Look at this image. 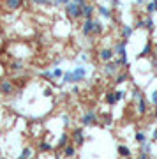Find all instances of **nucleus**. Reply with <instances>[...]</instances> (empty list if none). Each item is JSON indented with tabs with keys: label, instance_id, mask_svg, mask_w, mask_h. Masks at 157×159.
Here are the masks:
<instances>
[{
	"label": "nucleus",
	"instance_id": "22",
	"mask_svg": "<svg viewBox=\"0 0 157 159\" xmlns=\"http://www.w3.org/2000/svg\"><path fill=\"white\" fill-rule=\"evenodd\" d=\"M62 81H64V83H74V81H73V71H65Z\"/></svg>",
	"mask_w": 157,
	"mask_h": 159
},
{
	"label": "nucleus",
	"instance_id": "41",
	"mask_svg": "<svg viewBox=\"0 0 157 159\" xmlns=\"http://www.w3.org/2000/svg\"><path fill=\"white\" fill-rule=\"evenodd\" d=\"M56 2H58V4H65V6L69 4V0H56Z\"/></svg>",
	"mask_w": 157,
	"mask_h": 159
},
{
	"label": "nucleus",
	"instance_id": "21",
	"mask_svg": "<svg viewBox=\"0 0 157 159\" xmlns=\"http://www.w3.org/2000/svg\"><path fill=\"white\" fill-rule=\"evenodd\" d=\"M67 140H69L67 133H62V134H60V138H58V147H60V148H64L65 145H67Z\"/></svg>",
	"mask_w": 157,
	"mask_h": 159
},
{
	"label": "nucleus",
	"instance_id": "44",
	"mask_svg": "<svg viewBox=\"0 0 157 159\" xmlns=\"http://www.w3.org/2000/svg\"><path fill=\"white\" fill-rule=\"evenodd\" d=\"M55 159H60V156H58V154H56V156H55Z\"/></svg>",
	"mask_w": 157,
	"mask_h": 159
},
{
	"label": "nucleus",
	"instance_id": "2",
	"mask_svg": "<svg viewBox=\"0 0 157 159\" xmlns=\"http://www.w3.org/2000/svg\"><path fill=\"white\" fill-rule=\"evenodd\" d=\"M96 122H97V113H96V111L88 110V111H85V113L81 115V125H83V127L96 124Z\"/></svg>",
	"mask_w": 157,
	"mask_h": 159
},
{
	"label": "nucleus",
	"instance_id": "20",
	"mask_svg": "<svg viewBox=\"0 0 157 159\" xmlns=\"http://www.w3.org/2000/svg\"><path fill=\"white\" fill-rule=\"evenodd\" d=\"M32 154H34V152H32V148L25 147L21 150V154H20V157H18V159H30V157H32Z\"/></svg>",
	"mask_w": 157,
	"mask_h": 159
},
{
	"label": "nucleus",
	"instance_id": "30",
	"mask_svg": "<svg viewBox=\"0 0 157 159\" xmlns=\"http://www.w3.org/2000/svg\"><path fill=\"white\" fill-rule=\"evenodd\" d=\"M32 2H34L35 6H51L53 4L51 0H32Z\"/></svg>",
	"mask_w": 157,
	"mask_h": 159
},
{
	"label": "nucleus",
	"instance_id": "34",
	"mask_svg": "<svg viewBox=\"0 0 157 159\" xmlns=\"http://www.w3.org/2000/svg\"><path fill=\"white\" fill-rule=\"evenodd\" d=\"M43 96H44V97H51V96H53V90H51V87H46L44 90H43Z\"/></svg>",
	"mask_w": 157,
	"mask_h": 159
},
{
	"label": "nucleus",
	"instance_id": "40",
	"mask_svg": "<svg viewBox=\"0 0 157 159\" xmlns=\"http://www.w3.org/2000/svg\"><path fill=\"white\" fill-rule=\"evenodd\" d=\"M140 159H148V154H146V152H140Z\"/></svg>",
	"mask_w": 157,
	"mask_h": 159
},
{
	"label": "nucleus",
	"instance_id": "19",
	"mask_svg": "<svg viewBox=\"0 0 157 159\" xmlns=\"http://www.w3.org/2000/svg\"><path fill=\"white\" fill-rule=\"evenodd\" d=\"M102 30H104V27H102V23L99 21V20H94V34L92 35H101Z\"/></svg>",
	"mask_w": 157,
	"mask_h": 159
},
{
	"label": "nucleus",
	"instance_id": "24",
	"mask_svg": "<svg viewBox=\"0 0 157 159\" xmlns=\"http://www.w3.org/2000/svg\"><path fill=\"white\" fill-rule=\"evenodd\" d=\"M51 78H64V71L60 67H55L51 71Z\"/></svg>",
	"mask_w": 157,
	"mask_h": 159
},
{
	"label": "nucleus",
	"instance_id": "4",
	"mask_svg": "<svg viewBox=\"0 0 157 159\" xmlns=\"http://www.w3.org/2000/svg\"><path fill=\"white\" fill-rule=\"evenodd\" d=\"M113 57H115V48H102L99 51V58L102 62H111Z\"/></svg>",
	"mask_w": 157,
	"mask_h": 159
},
{
	"label": "nucleus",
	"instance_id": "32",
	"mask_svg": "<svg viewBox=\"0 0 157 159\" xmlns=\"http://www.w3.org/2000/svg\"><path fill=\"white\" fill-rule=\"evenodd\" d=\"M150 102L154 104V106H157V90H152V94H150Z\"/></svg>",
	"mask_w": 157,
	"mask_h": 159
},
{
	"label": "nucleus",
	"instance_id": "11",
	"mask_svg": "<svg viewBox=\"0 0 157 159\" xmlns=\"http://www.w3.org/2000/svg\"><path fill=\"white\" fill-rule=\"evenodd\" d=\"M97 12H99V16L104 18V20H111V16H113L111 9L106 7V6H99V7H97Z\"/></svg>",
	"mask_w": 157,
	"mask_h": 159
},
{
	"label": "nucleus",
	"instance_id": "10",
	"mask_svg": "<svg viewBox=\"0 0 157 159\" xmlns=\"http://www.w3.org/2000/svg\"><path fill=\"white\" fill-rule=\"evenodd\" d=\"M4 4H6V9L16 11V9H20L23 6V0H4Z\"/></svg>",
	"mask_w": 157,
	"mask_h": 159
},
{
	"label": "nucleus",
	"instance_id": "23",
	"mask_svg": "<svg viewBox=\"0 0 157 159\" xmlns=\"http://www.w3.org/2000/svg\"><path fill=\"white\" fill-rule=\"evenodd\" d=\"M50 150H51V145H50V143H46V142H41V143H39V152L44 154V152H50Z\"/></svg>",
	"mask_w": 157,
	"mask_h": 159
},
{
	"label": "nucleus",
	"instance_id": "6",
	"mask_svg": "<svg viewBox=\"0 0 157 159\" xmlns=\"http://www.w3.org/2000/svg\"><path fill=\"white\" fill-rule=\"evenodd\" d=\"M96 12V7L90 6V4H85V6H81V18L83 20H92V14Z\"/></svg>",
	"mask_w": 157,
	"mask_h": 159
},
{
	"label": "nucleus",
	"instance_id": "3",
	"mask_svg": "<svg viewBox=\"0 0 157 159\" xmlns=\"http://www.w3.org/2000/svg\"><path fill=\"white\" fill-rule=\"evenodd\" d=\"M85 76H87V67L85 66H76L73 69V81L78 83V81H83Z\"/></svg>",
	"mask_w": 157,
	"mask_h": 159
},
{
	"label": "nucleus",
	"instance_id": "5",
	"mask_svg": "<svg viewBox=\"0 0 157 159\" xmlns=\"http://www.w3.org/2000/svg\"><path fill=\"white\" fill-rule=\"evenodd\" d=\"M12 90H14L12 81H9V80H2V81H0V92H2L4 96H9V94H12Z\"/></svg>",
	"mask_w": 157,
	"mask_h": 159
},
{
	"label": "nucleus",
	"instance_id": "13",
	"mask_svg": "<svg viewBox=\"0 0 157 159\" xmlns=\"http://www.w3.org/2000/svg\"><path fill=\"white\" fill-rule=\"evenodd\" d=\"M132 34H134V29H132L131 25H125V27L122 29V37H123V41L131 39V37H132Z\"/></svg>",
	"mask_w": 157,
	"mask_h": 159
},
{
	"label": "nucleus",
	"instance_id": "45",
	"mask_svg": "<svg viewBox=\"0 0 157 159\" xmlns=\"http://www.w3.org/2000/svg\"><path fill=\"white\" fill-rule=\"evenodd\" d=\"M0 159H6V157H0Z\"/></svg>",
	"mask_w": 157,
	"mask_h": 159
},
{
	"label": "nucleus",
	"instance_id": "28",
	"mask_svg": "<svg viewBox=\"0 0 157 159\" xmlns=\"http://www.w3.org/2000/svg\"><path fill=\"white\" fill-rule=\"evenodd\" d=\"M143 23H145V29L146 30H154V20H152L150 16L146 18V20H143Z\"/></svg>",
	"mask_w": 157,
	"mask_h": 159
},
{
	"label": "nucleus",
	"instance_id": "8",
	"mask_svg": "<svg viewBox=\"0 0 157 159\" xmlns=\"http://www.w3.org/2000/svg\"><path fill=\"white\" fill-rule=\"evenodd\" d=\"M81 32H83V35H92L94 34V20H85L83 27H81Z\"/></svg>",
	"mask_w": 157,
	"mask_h": 159
},
{
	"label": "nucleus",
	"instance_id": "18",
	"mask_svg": "<svg viewBox=\"0 0 157 159\" xmlns=\"http://www.w3.org/2000/svg\"><path fill=\"white\" fill-rule=\"evenodd\" d=\"M146 12H148V14L157 12V0H148V2H146Z\"/></svg>",
	"mask_w": 157,
	"mask_h": 159
},
{
	"label": "nucleus",
	"instance_id": "16",
	"mask_svg": "<svg viewBox=\"0 0 157 159\" xmlns=\"http://www.w3.org/2000/svg\"><path fill=\"white\" fill-rule=\"evenodd\" d=\"M64 156L65 157H74L76 156V147L74 145H65L64 147Z\"/></svg>",
	"mask_w": 157,
	"mask_h": 159
},
{
	"label": "nucleus",
	"instance_id": "12",
	"mask_svg": "<svg viewBox=\"0 0 157 159\" xmlns=\"http://www.w3.org/2000/svg\"><path fill=\"white\" fill-rule=\"evenodd\" d=\"M115 53H117L118 57H127V51H125V41L117 43V46H115Z\"/></svg>",
	"mask_w": 157,
	"mask_h": 159
},
{
	"label": "nucleus",
	"instance_id": "35",
	"mask_svg": "<svg viewBox=\"0 0 157 159\" xmlns=\"http://www.w3.org/2000/svg\"><path fill=\"white\" fill-rule=\"evenodd\" d=\"M117 96H118V101H122L123 97H125V92H123V90H117Z\"/></svg>",
	"mask_w": 157,
	"mask_h": 159
},
{
	"label": "nucleus",
	"instance_id": "25",
	"mask_svg": "<svg viewBox=\"0 0 157 159\" xmlns=\"http://www.w3.org/2000/svg\"><path fill=\"white\" fill-rule=\"evenodd\" d=\"M138 111H140L141 115L146 111V102H145V99H140V101H138Z\"/></svg>",
	"mask_w": 157,
	"mask_h": 159
},
{
	"label": "nucleus",
	"instance_id": "37",
	"mask_svg": "<svg viewBox=\"0 0 157 159\" xmlns=\"http://www.w3.org/2000/svg\"><path fill=\"white\" fill-rule=\"evenodd\" d=\"M79 60L87 62V60H88V55H87V53H81V55H79Z\"/></svg>",
	"mask_w": 157,
	"mask_h": 159
},
{
	"label": "nucleus",
	"instance_id": "14",
	"mask_svg": "<svg viewBox=\"0 0 157 159\" xmlns=\"http://www.w3.org/2000/svg\"><path fill=\"white\" fill-rule=\"evenodd\" d=\"M134 140H136V143H138L140 147H143V145L146 143V134L143 133V131H138V133L134 134Z\"/></svg>",
	"mask_w": 157,
	"mask_h": 159
},
{
	"label": "nucleus",
	"instance_id": "26",
	"mask_svg": "<svg viewBox=\"0 0 157 159\" xmlns=\"http://www.w3.org/2000/svg\"><path fill=\"white\" fill-rule=\"evenodd\" d=\"M127 80H129V76H127V74H118L117 80H115V83H117V85H122V83H125Z\"/></svg>",
	"mask_w": 157,
	"mask_h": 159
},
{
	"label": "nucleus",
	"instance_id": "42",
	"mask_svg": "<svg viewBox=\"0 0 157 159\" xmlns=\"http://www.w3.org/2000/svg\"><path fill=\"white\" fill-rule=\"evenodd\" d=\"M111 4L113 6H120V0H111Z\"/></svg>",
	"mask_w": 157,
	"mask_h": 159
},
{
	"label": "nucleus",
	"instance_id": "33",
	"mask_svg": "<svg viewBox=\"0 0 157 159\" xmlns=\"http://www.w3.org/2000/svg\"><path fill=\"white\" fill-rule=\"evenodd\" d=\"M11 69H12V71H21L23 66H21V62H12L11 64Z\"/></svg>",
	"mask_w": 157,
	"mask_h": 159
},
{
	"label": "nucleus",
	"instance_id": "17",
	"mask_svg": "<svg viewBox=\"0 0 157 159\" xmlns=\"http://www.w3.org/2000/svg\"><path fill=\"white\" fill-rule=\"evenodd\" d=\"M106 102H108V104H117V102H118L117 90H115V92H108V94H106Z\"/></svg>",
	"mask_w": 157,
	"mask_h": 159
},
{
	"label": "nucleus",
	"instance_id": "15",
	"mask_svg": "<svg viewBox=\"0 0 157 159\" xmlns=\"http://www.w3.org/2000/svg\"><path fill=\"white\" fill-rule=\"evenodd\" d=\"M117 150H118V156H122V157H129L131 156V148L127 145H118Z\"/></svg>",
	"mask_w": 157,
	"mask_h": 159
},
{
	"label": "nucleus",
	"instance_id": "43",
	"mask_svg": "<svg viewBox=\"0 0 157 159\" xmlns=\"http://www.w3.org/2000/svg\"><path fill=\"white\" fill-rule=\"evenodd\" d=\"M145 2H146V0H136V4H140V6H141V4H145Z\"/></svg>",
	"mask_w": 157,
	"mask_h": 159
},
{
	"label": "nucleus",
	"instance_id": "29",
	"mask_svg": "<svg viewBox=\"0 0 157 159\" xmlns=\"http://www.w3.org/2000/svg\"><path fill=\"white\" fill-rule=\"evenodd\" d=\"M132 99H136V101H140V99H143V94H141L140 89H134L132 90Z\"/></svg>",
	"mask_w": 157,
	"mask_h": 159
},
{
	"label": "nucleus",
	"instance_id": "38",
	"mask_svg": "<svg viewBox=\"0 0 157 159\" xmlns=\"http://www.w3.org/2000/svg\"><path fill=\"white\" fill-rule=\"evenodd\" d=\"M152 142H157V127L154 129V133H152Z\"/></svg>",
	"mask_w": 157,
	"mask_h": 159
},
{
	"label": "nucleus",
	"instance_id": "9",
	"mask_svg": "<svg viewBox=\"0 0 157 159\" xmlns=\"http://www.w3.org/2000/svg\"><path fill=\"white\" fill-rule=\"evenodd\" d=\"M118 67H120V66H118L117 64V60H115V62H106V66H104V74H108V76H111V74H115L118 71Z\"/></svg>",
	"mask_w": 157,
	"mask_h": 159
},
{
	"label": "nucleus",
	"instance_id": "36",
	"mask_svg": "<svg viewBox=\"0 0 157 159\" xmlns=\"http://www.w3.org/2000/svg\"><path fill=\"white\" fill-rule=\"evenodd\" d=\"M62 120H64V125L67 127V125H69V117H67V115H62Z\"/></svg>",
	"mask_w": 157,
	"mask_h": 159
},
{
	"label": "nucleus",
	"instance_id": "27",
	"mask_svg": "<svg viewBox=\"0 0 157 159\" xmlns=\"http://www.w3.org/2000/svg\"><path fill=\"white\" fill-rule=\"evenodd\" d=\"M117 64L120 66V67H129L131 64H129V60H127V57H120L117 60Z\"/></svg>",
	"mask_w": 157,
	"mask_h": 159
},
{
	"label": "nucleus",
	"instance_id": "1",
	"mask_svg": "<svg viewBox=\"0 0 157 159\" xmlns=\"http://www.w3.org/2000/svg\"><path fill=\"white\" fill-rule=\"evenodd\" d=\"M65 12L71 18H81V6L76 4V2H69L67 6H65Z\"/></svg>",
	"mask_w": 157,
	"mask_h": 159
},
{
	"label": "nucleus",
	"instance_id": "31",
	"mask_svg": "<svg viewBox=\"0 0 157 159\" xmlns=\"http://www.w3.org/2000/svg\"><path fill=\"white\" fill-rule=\"evenodd\" d=\"M150 50H152L150 43H146V44H145V48H143V51H141V55H140V57H145V55H150Z\"/></svg>",
	"mask_w": 157,
	"mask_h": 159
},
{
	"label": "nucleus",
	"instance_id": "7",
	"mask_svg": "<svg viewBox=\"0 0 157 159\" xmlns=\"http://www.w3.org/2000/svg\"><path fill=\"white\" fill-rule=\"evenodd\" d=\"M73 140H74V143H76V147H79V145H83V143H85L83 127H78V129H74V131H73Z\"/></svg>",
	"mask_w": 157,
	"mask_h": 159
},
{
	"label": "nucleus",
	"instance_id": "39",
	"mask_svg": "<svg viewBox=\"0 0 157 159\" xmlns=\"http://www.w3.org/2000/svg\"><path fill=\"white\" fill-rule=\"evenodd\" d=\"M71 2H76L79 6H85V4H87V0H71Z\"/></svg>",
	"mask_w": 157,
	"mask_h": 159
}]
</instances>
